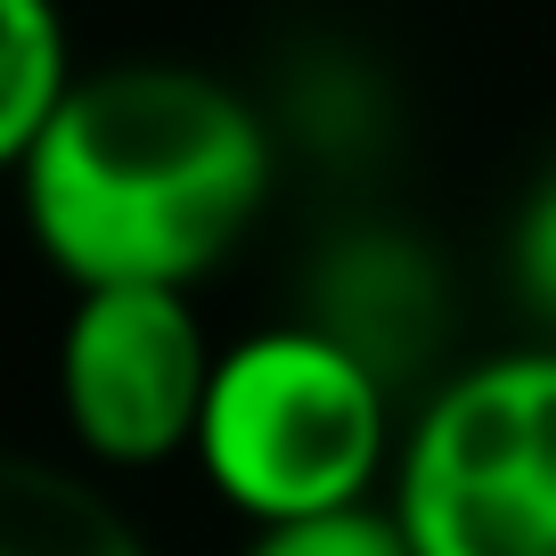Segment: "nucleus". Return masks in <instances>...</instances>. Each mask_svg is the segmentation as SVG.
<instances>
[{"instance_id": "f257e3e1", "label": "nucleus", "mask_w": 556, "mask_h": 556, "mask_svg": "<svg viewBox=\"0 0 556 556\" xmlns=\"http://www.w3.org/2000/svg\"><path fill=\"white\" fill-rule=\"evenodd\" d=\"M17 173L34 245L74 287H197L270 205L278 139L222 74L131 58L74 74Z\"/></svg>"}, {"instance_id": "f03ea898", "label": "nucleus", "mask_w": 556, "mask_h": 556, "mask_svg": "<svg viewBox=\"0 0 556 556\" xmlns=\"http://www.w3.org/2000/svg\"><path fill=\"white\" fill-rule=\"evenodd\" d=\"M384 393L361 361L312 328H270L254 344L222 352L197 426L213 491L254 523L319 516V507L368 500L384 467Z\"/></svg>"}, {"instance_id": "7ed1b4c3", "label": "nucleus", "mask_w": 556, "mask_h": 556, "mask_svg": "<svg viewBox=\"0 0 556 556\" xmlns=\"http://www.w3.org/2000/svg\"><path fill=\"white\" fill-rule=\"evenodd\" d=\"M393 516L417 556H556V352L483 361L426 401Z\"/></svg>"}, {"instance_id": "20e7f679", "label": "nucleus", "mask_w": 556, "mask_h": 556, "mask_svg": "<svg viewBox=\"0 0 556 556\" xmlns=\"http://www.w3.org/2000/svg\"><path fill=\"white\" fill-rule=\"evenodd\" d=\"M213 368L189 287H83L58 336V401L99 467H164L173 451H197Z\"/></svg>"}, {"instance_id": "39448f33", "label": "nucleus", "mask_w": 556, "mask_h": 556, "mask_svg": "<svg viewBox=\"0 0 556 556\" xmlns=\"http://www.w3.org/2000/svg\"><path fill=\"white\" fill-rule=\"evenodd\" d=\"M295 328L328 336L384 393H401L451 352V262L409 222H336L295 270Z\"/></svg>"}, {"instance_id": "423d86ee", "label": "nucleus", "mask_w": 556, "mask_h": 556, "mask_svg": "<svg viewBox=\"0 0 556 556\" xmlns=\"http://www.w3.org/2000/svg\"><path fill=\"white\" fill-rule=\"evenodd\" d=\"M270 139H287L295 156L328 164L344 180H368L401 139V99H393V74L361 50V41H303L287 66H278L270 90Z\"/></svg>"}, {"instance_id": "0eeeda50", "label": "nucleus", "mask_w": 556, "mask_h": 556, "mask_svg": "<svg viewBox=\"0 0 556 556\" xmlns=\"http://www.w3.org/2000/svg\"><path fill=\"white\" fill-rule=\"evenodd\" d=\"M0 556H148L115 500L34 451H0Z\"/></svg>"}, {"instance_id": "6e6552de", "label": "nucleus", "mask_w": 556, "mask_h": 556, "mask_svg": "<svg viewBox=\"0 0 556 556\" xmlns=\"http://www.w3.org/2000/svg\"><path fill=\"white\" fill-rule=\"evenodd\" d=\"M74 90L66 58V17L58 0H0V164L34 156L41 123Z\"/></svg>"}, {"instance_id": "1a4fd4ad", "label": "nucleus", "mask_w": 556, "mask_h": 556, "mask_svg": "<svg viewBox=\"0 0 556 556\" xmlns=\"http://www.w3.org/2000/svg\"><path fill=\"white\" fill-rule=\"evenodd\" d=\"M245 556H417L409 532H401L393 507H319V516H278V523H254Z\"/></svg>"}, {"instance_id": "9d476101", "label": "nucleus", "mask_w": 556, "mask_h": 556, "mask_svg": "<svg viewBox=\"0 0 556 556\" xmlns=\"http://www.w3.org/2000/svg\"><path fill=\"white\" fill-rule=\"evenodd\" d=\"M516 287L556 328V173L532 189V205H523V222H516Z\"/></svg>"}]
</instances>
